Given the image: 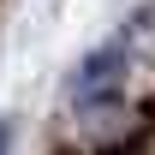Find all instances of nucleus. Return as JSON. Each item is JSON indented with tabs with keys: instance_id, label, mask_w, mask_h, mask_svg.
<instances>
[{
	"instance_id": "nucleus-1",
	"label": "nucleus",
	"mask_w": 155,
	"mask_h": 155,
	"mask_svg": "<svg viewBox=\"0 0 155 155\" xmlns=\"http://www.w3.org/2000/svg\"><path fill=\"white\" fill-rule=\"evenodd\" d=\"M125 66H131V48H125V42H107L96 54H84V66H78L72 84H66L72 107H101V101H114L119 84H125Z\"/></svg>"
},
{
	"instance_id": "nucleus-2",
	"label": "nucleus",
	"mask_w": 155,
	"mask_h": 155,
	"mask_svg": "<svg viewBox=\"0 0 155 155\" xmlns=\"http://www.w3.org/2000/svg\"><path fill=\"white\" fill-rule=\"evenodd\" d=\"M6 143H12V125H6V119H0V155H6Z\"/></svg>"
}]
</instances>
